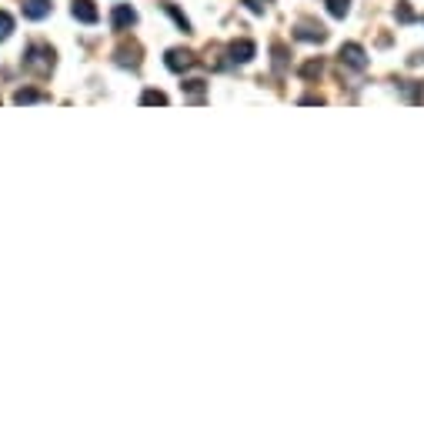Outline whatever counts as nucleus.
<instances>
[{"label": "nucleus", "instance_id": "obj_1", "mask_svg": "<svg viewBox=\"0 0 424 424\" xmlns=\"http://www.w3.org/2000/svg\"><path fill=\"white\" fill-rule=\"evenodd\" d=\"M24 67H27V71H37V74H47V71L54 67V50H50L47 44H30V47L24 50Z\"/></svg>", "mask_w": 424, "mask_h": 424}, {"label": "nucleus", "instance_id": "obj_2", "mask_svg": "<svg viewBox=\"0 0 424 424\" xmlns=\"http://www.w3.org/2000/svg\"><path fill=\"white\" fill-rule=\"evenodd\" d=\"M341 64L354 67V71H365V67H367L365 47H361V44H344V47H341Z\"/></svg>", "mask_w": 424, "mask_h": 424}, {"label": "nucleus", "instance_id": "obj_3", "mask_svg": "<svg viewBox=\"0 0 424 424\" xmlns=\"http://www.w3.org/2000/svg\"><path fill=\"white\" fill-rule=\"evenodd\" d=\"M164 64L171 67L174 74H181V71H191V67L197 64V60H194L191 50H181V47H174V50H167V57H164Z\"/></svg>", "mask_w": 424, "mask_h": 424}, {"label": "nucleus", "instance_id": "obj_4", "mask_svg": "<svg viewBox=\"0 0 424 424\" xmlns=\"http://www.w3.org/2000/svg\"><path fill=\"white\" fill-rule=\"evenodd\" d=\"M294 37L297 40H317V44H321V40L328 37V30H324L321 24H314V20H301L297 30H294Z\"/></svg>", "mask_w": 424, "mask_h": 424}, {"label": "nucleus", "instance_id": "obj_5", "mask_svg": "<svg viewBox=\"0 0 424 424\" xmlns=\"http://www.w3.org/2000/svg\"><path fill=\"white\" fill-rule=\"evenodd\" d=\"M111 24H114V30H127V27H134V24H137L134 7H114V14H111Z\"/></svg>", "mask_w": 424, "mask_h": 424}, {"label": "nucleus", "instance_id": "obj_6", "mask_svg": "<svg viewBox=\"0 0 424 424\" xmlns=\"http://www.w3.org/2000/svg\"><path fill=\"white\" fill-rule=\"evenodd\" d=\"M50 14V0H24V17L40 20Z\"/></svg>", "mask_w": 424, "mask_h": 424}, {"label": "nucleus", "instance_id": "obj_7", "mask_svg": "<svg viewBox=\"0 0 424 424\" xmlns=\"http://www.w3.org/2000/svg\"><path fill=\"white\" fill-rule=\"evenodd\" d=\"M254 57V44L251 40H234L231 44V60L234 64H248Z\"/></svg>", "mask_w": 424, "mask_h": 424}, {"label": "nucleus", "instance_id": "obj_8", "mask_svg": "<svg viewBox=\"0 0 424 424\" xmlns=\"http://www.w3.org/2000/svg\"><path fill=\"white\" fill-rule=\"evenodd\" d=\"M74 17L84 24H97V7L91 0H74Z\"/></svg>", "mask_w": 424, "mask_h": 424}, {"label": "nucleus", "instance_id": "obj_9", "mask_svg": "<svg viewBox=\"0 0 424 424\" xmlns=\"http://www.w3.org/2000/svg\"><path fill=\"white\" fill-rule=\"evenodd\" d=\"M140 47H137V44H131V47H127V44H124V47H117V64H124V67H137V64H140Z\"/></svg>", "mask_w": 424, "mask_h": 424}, {"label": "nucleus", "instance_id": "obj_10", "mask_svg": "<svg viewBox=\"0 0 424 424\" xmlns=\"http://www.w3.org/2000/svg\"><path fill=\"white\" fill-rule=\"evenodd\" d=\"M164 10H167V14H171V17L177 20V27H181V30H191V20L184 17V14H181V10L174 7V3H164Z\"/></svg>", "mask_w": 424, "mask_h": 424}, {"label": "nucleus", "instance_id": "obj_11", "mask_svg": "<svg viewBox=\"0 0 424 424\" xmlns=\"http://www.w3.org/2000/svg\"><path fill=\"white\" fill-rule=\"evenodd\" d=\"M328 10L334 17H344L347 10H351V0H328Z\"/></svg>", "mask_w": 424, "mask_h": 424}, {"label": "nucleus", "instance_id": "obj_12", "mask_svg": "<svg viewBox=\"0 0 424 424\" xmlns=\"http://www.w3.org/2000/svg\"><path fill=\"white\" fill-rule=\"evenodd\" d=\"M10 34H14V20H10V14L0 10V40H7Z\"/></svg>", "mask_w": 424, "mask_h": 424}, {"label": "nucleus", "instance_id": "obj_13", "mask_svg": "<svg viewBox=\"0 0 424 424\" xmlns=\"http://www.w3.org/2000/svg\"><path fill=\"white\" fill-rule=\"evenodd\" d=\"M14 100H17V104H34V100H44V94H37V91H17Z\"/></svg>", "mask_w": 424, "mask_h": 424}, {"label": "nucleus", "instance_id": "obj_14", "mask_svg": "<svg viewBox=\"0 0 424 424\" xmlns=\"http://www.w3.org/2000/svg\"><path fill=\"white\" fill-rule=\"evenodd\" d=\"M140 104H167V97L160 94V91H147V94L140 97Z\"/></svg>", "mask_w": 424, "mask_h": 424}, {"label": "nucleus", "instance_id": "obj_15", "mask_svg": "<svg viewBox=\"0 0 424 424\" xmlns=\"http://www.w3.org/2000/svg\"><path fill=\"white\" fill-rule=\"evenodd\" d=\"M304 77H317L321 74V60H311V64H304V71H301Z\"/></svg>", "mask_w": 424, "mask_h": 424}, {"label": "nucleus", "instance_id": "obj_16", "mask_svg": "<svg viewBox=\"0 0 424 424\" xmlns=\"http://www.w3.org/2000/svg\"><path fill=\"white\" fill-rule=\"evenodd\" d=\"M184 91H187V94H204V80H187Z\"/></svg>", "mask_w": 424, "mask_h": 424}, {"label": "nucleus", "instance_id": "obj_17", "mask_svg": "<svg viewBox=\"0 0 424 424\" xmlns=\"http://www.w3.org/2000/svg\"><path fill=\"white\" fill-rule=\"evenodd\" d=\"M244 3H248V7H251L254 14H261V10H264V0H244Z\"/></svg>", "mask_w": 424, "mask_h": 424}, {"label": "nucleus", "instance_id": "obj_18", "mask_svg": "<svg viewBox=\"0 0 424 424\" xmlns=\"http://www.w3.org/2000/svg\"><path fill=\"white\" fill-rule=\"evenodd\" d=\"M398 17H401V20H411V10H407V3H401V10H398Z\"/></svg>", "mask_w": 424, "mask_h": 424}]
</instances>
